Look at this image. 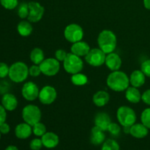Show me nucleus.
<instances>
[{
	"instance_id": "obj_1",
	"label": "nucleus",
	"mask_w": 150,
	"mask_h": 150,
	"mask_svg": "<svg viewBox=\"0 0 150 150\" xmlns=\"http://www.w3.org/2000/svg\"><path fill=\"white\" fill-rule=\"evenodd\" d=\"M106 83L112 91L121 92L130 86V79L124 72L120 70L112 71L107 77Z\"/></svg>"
},
{
	"instance_id": "obj_2",
	"label": "nucleus",
	"mask_w": 150,
	"mask_h": 150,
	"mask_svg": "<svg viewBox=\"0 0 150 150\" xmlns=\"http://www.w3.org/2000/svg\"><path fill=\"white\" fill-rule=\"evenodd\" d=\"M117 44V36L112 31L105 29L98 35V45L105 54L114 52Z\"/></svg>"
},
{
	"instance_id": "obj_3",
	"label": "nucleus",
	"mask_w": 150,
	"mask_h": 150,
	"mask_svg": "<svg viewBox=\"0 0 150 150\" xmlns=\"http://www.w3.org/2000/svg\"><path fill=\"white\" fill-rule=\"evenodd\" d=\"M29 67L23 62H16L10 67L8 76L14 83H22L29 76Z\"/></svg>"
},
{
	"instance_id": "obj_4",
	"label": "nucleus",
	"mask_w": 150,
	"mask_h": 150,
	"mask_svg": "<svg viewBox=\"0 0 150 150\" xmlns=\"http://www.w3.org/2000/svg\"><path fill=\"white\" fill-rule=\"evenodd\" d=\"M117 118L120 125L122 127H131L136 123L137 116L133 108L122 105L117 109Z\"/></svg>"
},
{
	"instance_id": "obj_5",
	"label": "nucleus",
	"mask_w": 150,
	"mask_h": 150,
	"mask_svg": "<svg viewBox=\"0 0 150 150\" xmlns=\"http://www.w3.org/2000/svg\"><path fill=\"white\" fill-rule=\"evenodd\" d=\"M64 70L69 74H76L81 73L83 68V62L81 57L76 56L73 53H68L65 59L63 62Z\"/></svg>"
},
{
	"instance_id": "obj_6",
	"label": "nucleus",
	"mask_w": 150,
	"mask_h": 150,
	"mask_svg": "<svg viewBox=\"0 0 150 150\" xmlns=\"http://www.w3.org/2000/svg\"><path fill=\"white\" fill-rule=\"evenodd\" d=\"M42 113L39 107L33 104H29L26 105L22 110V119L24 122L30 125L31 126L35 125L36 123L41 120Z\"/></svg>"
},
{
	"instance_id": "obj_7",
	"label": "nucleus",
	"mask_w": 150,
	"mask_h": 150,
	"mask_svg": "<svg viewBox=\"0 0 150 150\" xmlns=\"http://www.w3.org/2000/svg\"><path fill=\"white\" fill-rule=\"evenodd\" d=\"M84 35L81 26L76 23H70L67 25L64 30V37L68 42L71 43L82 40Z\"/></svg>"
},
{
	"instance_id": "obj_8",
	"label": "nucleus",
	"mask_w": 150,
	"mask_h": 150,
	"mask_svg": "<svg viewBox=\"0 0 150 150\" xmlns=\"http://www.w3.org/2000/svg\"><path fill=\"white\" fill-rule=\"evenodd\" d=\"M39 65L41 73L48 77L56 76L60 70V63L56 58L45 59Z\"/></svg>"
},
{
	"instance_id": "obj_9",
	"label": "nucleus",
	"mask_w": 150,
	"mask_h": 150,
	"mask_svg": "<svg viewBox=\"0 0 150 150\" xmlns=\"http://www.w3.org/2000/svg\"><path fill=\"white\" fill-rule=\"evenodd\" d=\"M84 58L89 65L92 67H100L105 64L106 54L99 48H93L89 51Z\"/></svg>"
},
{
	"instance_id": "obj_10",
	"label": "nucleus",
	"mask_w": 150,
	"mask_h": 150,
	"mask_svg": "<svg viewBox=\"0 0 150 150\" xmlns=\"http://www.w3.org/2000/svg\"><path fill=\"white\" fill-rule=\"evenodd\" d=\"M57 98V92L55 88L50 85L43 86L40 90L39 99L40 102L43 105H51Z\"/></svg>"
},
{
	"instance_id": "obj_11",
	"label": "nucleus",
	"mask_w": 150,
	"mask_h": 150,
	"mask_svg": "<svg viewBox=\"0 0 150 150\" xmlns=\"http://www.w3.org/2000/svg\"><path fill=\"white\" fill-rule=\"evenodd\" d=\"M29 13L27 19L31 23H38L43 17L45 9L37 1H29Z\"/></svg>"
},
{
	"instance_id": "obj_12",
	"label": "nucleus",
	"mask_w": 150,
	"mask_h": 150,
	"mask_svg": "<svg viewBox=\"0 0 150 150\" xmlns=\"http://www.w3.org/2000/svg\"><path fill=\"white\" fill-rule=\"evenodd\" d=\"M40 89L38 85L32 81H27L21 89V95L27 101H34L38 98Z\"/></svg>"
},
{
	"instance_id": "obj_13",
	"label": "nucleus",
	"mask_w": 150,
	"mask_h": 150,
	"mask_svg": "<svg viewBox=\"0 0 150 150\" xmlns=\"http://www.w3.org/2000/svg\"><path fill=\"white\" fill-rule=\"evenodd\" d=\"M105 64L111 71H117L121 68L122 61L121 57L117 53L112 52L106 54Z\"/></svg>"
},
{
	"instance_id": "obj_14",
	"label": "nucleus",
	"mask_w": 150,
	"mask_h": 150,
	"mask_svg": "<svg viewBox=\"0 0 150 150\" xmlns=\"http://www.w3.org/2000/svg\"><path fill=\"white\" fill-rule=\"evenodd\" d=\"M90 50L91 48L89 44L82 40L73 43V45H71V48H70L71 53L80 57H86Z\"/></svg>"
},
{
	"instance_id": "obj_15",
	"label": "nucleus",
	"mask_w": 150,
	"mask_h": 150,
	"mask_svg": "<svg viewBox=\"0 0 150 150\" xmlns=\"http://www.w3.org/2000/svg\"><path fill=\"white\" fill-rule=\"evenodd\" d=\"M42 145L48 149H53L58 146L59 143V136L53 132H46L41 137Z\"/></svg>"
},
{
	"instance_id": "obj_16",
	"label": "nucleus",
	"mask_w": 150,
	"mask_h": 150,
	"mask_svg": "<svg viewBox=\"0 0 150 150\" xmlns=\"http://www.w3.org/2000/svg\"><path fill=\"white\" fill-rule=\"evenodd\" d=\"M1 105L6 111H13L18 107V100L13 94L6 93L1 98Z\"/></svg>"
},
{
	"instance_id": "obj_17",
	"label": "nucleus",
	"mask_w": 150,
	"mask_h": 150,
	"mask_svg": "<svg viewBox=\"0 0 150 150\" xmlns=\"http://www.w3.org/2000/svg\"><path fill=\"white\" fill-rule=\"evenodd\" d=\"M32 126L26 122L20 123L15 128V134L19 139H26L32 135Z\"/></svg>"
},
{
	"instance_id": "obj_18",
	"label": "nucleus",
	"mask_w": 150,
	"mask_h": 150,
	"mask_svg": "<svg viewBox=\"0 0 150 150\" xmlns=\"http://www.w3.org/2000/svg\"><path fill=\"white\" fill-rule=\"evenodd\" d=\"M111 123V117L107 113L99 112L95 117V125L101 130L106 131L109 125Z\"/></svg>"
},
{
	"instance_id": "obj_19",
	"label": "nucleus",
	"mask_w": 150,
	"mask_h": 150,
	"mask_svg": "<svg viewBox=\"0 0 150 150\" xmlns=\"http://www.w3.org/2000/svg\"><path fill=\"white\" fill-rule=\"evenodd\" d=\"M129 79L130 84L136 88L142 87L146 82V76L141 70H136L132 72Z\"/></svg>"
},
{
	"instance_id": "obj_20",
	"label": "nucleus",
	"mask_w": 150,
	"mask_h": 150,
	"mask_svg": "<svg viewBox=\"0 0 150 150\" xmlns=\"http://www.w3.org/2000/svg\"><path fill=\"white\" fill-rule=\"evenodd\" d=\"M149 133V129L142 123H135L130 127V134L136 139H144Z\"/></svg>"
},
{
	"instance_id": "obj_21",
	"label": "nucleus",
	"mask_w": 150,
	"mask_h": 150,
	"mask_svg": "<svg viewBox=\"0 0 150 150\" xmlns=\"http://www.w3.org/2000/svg\"><path fill=\"white\" fill-rule=\"evenodd\" d=\"M105 135L104 133V130L95 126L91 130L90 134V142L91 143L95 146H98L103 144L105 142Z\"/></svg>"
},
{
	"instance_id": "obj_22",
	"label": "nucleus",
	"mask_w": 150,
	"mask_h": 150,
	"mask_svg": "<svg viewBox=\"0 0 150 150\" xmlns=\"http://www.w3.org/2000/svg\"><path fill=\"white\" fill-rule=\"evenodd\" d=\"M110 100V95L104 90H100L95 92L92 98L94 104L98 107H103L108 103Z\"/></svg>"
},
{
	"instance_id": "obj_23",
	"label": "nucleus",
	"mask_w": 150,
	"mask_h": 150,
	"mask_svg": "<svg viewBox=\"0 0 150 150\" xmlns=\"http://www.w3.org/2000/svg\"><path fill=\"white\" fill-rule=\"evenodd\" d=\"M125 98L131 103H139L142 100V94L139 90V88L129 86L125 90Z\"/></svg>"
},
{
	"instance_id": "obj_24",
	"label": "nucleus",
	"mask_w": 150,
	"mask_h": 150,
	"mask_svg": "<svg viewBox=\"0 0 150 150\" xmlns=\"http://www.w3.org/2000/svg\"><path fill=\"white\" fill-rule=\"evenodd\" d=\"M17 31L22 37H28L33 32V27L29 21L22 20L17 25Z\"/></svg>"
},
{
	"instance_id": "obj_25",
	"label": "nucleus",
	"mask_w": 150,
	"mask_h": 150,
	"mask_svg": "<svg viewBox=\"0 0 150 150\" xmlns=\"http://www.w3.org/2000/svg\"><path fill=\"white\" fill-rule=\"evenodd\" d=\"M45 59V54L43 51L40 48H35L30 53V60L34 64L39 65Z\"/></svg>"
},
{
	"instance_id": "obj_26",
	"label": "nucleus",
	"mask_w": 150,
	"mask_h": 150,
	"mask_svg": "<svg viewBox=\"0 0 150 150\" xmlns=\"http://www.w3.org/2000/svg\"><path fill=\"white\" fill-rule=\"evenodd\" d=\"M71 82L75 86H83L88 82V78L83 73H78L72 75Z\"/></svg>"
},
{
	"instance_id": "obj_27",
	"label": "nucleus",
	"mask_w": 150,
	"mask_h": 150,
	"mask_svg": "<svg viewBox=\"0 0 150 150\" xmlns=\"http://www.w3.org/2000/svg\"><path fill=\"white\" fill-rule=\"evenodd\" d=\"M29 13V4L28 3L22 2L21 3L18 7V16L21 19L27 18Z\"/></svg>"
},
{
	"instance_id": "obj_28",
	"label": "nucleus",
	"mask_w": 150,
	"mask_h": 150,
	"mask_svg": "<svg viewBox=\"0 0 150 150\" xmlns=\"http://www.w3.org/2000/svg\"><path fill=\"white\" fill-rule=\"evenodd\" d=\"M101 150H120V145L114 139H107L103 144Z\"/></svg>"
},
{
	"instance_id": "obj_29",
	"label": "nucleus",
	"mask_w": 150,
	"mask_h": 150,
	"mask_svg": "<svg viewBox=\"0 0 150 150\" xmlns=\"http://www.w3.org/2000/svg\"><path fill=\"white\" fill-rule=\"evenodd\" d=\"M46 132V127L43 123L40 122L36 123L35 125L32 126V133L36 136L42 137Z\"/></svg>"
},
{
	"instance_id": "obj_30",
	"label": "nucleus",
	"mask_w": 150,
	"mask_h": 150,
	"mask_svg": "<svg viewBox=\"0 0 150 150\" xmlns=\"http://www.w3.org/2000/svg\"><path fill=\"white\" fill-rule=\"evenodd\" d=\"M141 121L144 126L150 129V108H146L141 114Z\"/></svg>"
},
{
	"instance_id": "obj_31",
	"label": "nucleus",
	"mask_w": 150,
	"mask_h": 150,
	"mask_svg": "<svg viewBox=\"0 0 150 150\" xmlns=\"http://www.w3.org/2000/svg\"><path fill=\"white\" fill-rule=\"evenodd\" d=\"M0 4L7 10H13L18 5V0H0Z\"/></svg>"
},
{
	"instance_id": "obj_32",
	"label": "nucleus",
	"mask_w": 150,
	"mask_h": 150,
	"mask_svg": "<svg viewBox=\"0 0 150 150\" xmlns=\"http://www.w3.org/2000/svg\"><path fill=\"white\" fill-rule=\"evenodd\" d=\"M108 130L112 136H117L120 135L121 132V127L118 124L115 122H111L108 127Z\"/></svg>"
},
{
	"instance_id": "obj_33",
	"label": "nucleus",
	"mask_w": 150,
	"mask_h": 150,
	"mask_svg": "<svg viewBox=\"0 0 150 150\" xmlns=\"http://www.w3.org/2000/svg\"><path fill=\"white\" fill-rule=\"evenodd\" d=\"M29 76H32V77H38L42 73L40 65L33 64V65H32L29 68Z\"/></svg>"
},
{
	"instance_id": "obj_34",
	"label": "nucleus",
	"mask_w": 150,
	"mask_h": 150,
	"mask_svg": "<svg viewBox=\"0 0 150 150\" xmlns=\"http://www.w3.org/2000/svg\"><path fill=\"white\" fill-rule=\"evenodd\" d=\"M141 70L144 73L146 77L150 78V59L142 62L141 65Z\"/></svg>"
},
{
	"instance_id": "obj_35",
	"label": "nucleus",
	"mask_w": 150,
	"mask_h": 150,
	"mask_svg": "<svg viewBox=\"0 0 150 150\" xmlns=\"http://www.w3.org/2000/svg\"><path fill=\"white\" fill-rule=\"evenodd\" d=\"M42 140L40 139H34L31 141L30 144V149L32 150H40L42 148Z\"/></svg>"
},
{
	"instance_id": "obj_36",
	"label": "nucleus",
	"mask_w": 150,
	"mask_h": 150,
	"mask_svg": "<svg viewBox=\"0 0 150 150\" xmlns=\"http://www.w3.org/2000/svg\"><path fill=\"white\" fill-rule=\"evenodd\" d=\"M10 67H8L6 63L0 62V79H4V78L8 76Z\"/></svg>"
},
{
	"instance_id": "obj_37",
	"label": "nucleus",
	"mask_w": 150,
	"mask_h": 150,
	"mask_svg": "<svg viewBox=\"0 0 150 150\" xmlns=\"http://www.w3.org/2000/svg\"><path fill=\"white\" fill-rule=\"evenodd\" d=\"M68 53L66 52L65 50L63 49H58L55 52V58L58 60L59 62H64L65 59L66 57H67Z\"/></svg>"
},
{
	"instance_id": "obj_38",
	"label": "nucleus",
	"mask_w": 150,
	"mask_h": 150,
	"mask_svg": "<svg viewBox=\"0 0 150 150\" xmlns=\"http://www.w3.org/2000/svg\"><path fill=\"white\" fill-rule=\"evenodd\" d=\"M142 100L146 105H150V89H146L142 95Z\"/></svg>"
},
{
	"instance_id": "obj_39",
	"label": "nucleus",
	"mask_w": 150,
	"mask_h": 150,
	"mask_svg": "<svg viewBox=\"0 0 150 150\" xmlns=\"http://www.w3.org/2000/svg\"><path fill=\"white\" fill-rule=\"evenodd\" d=\"M6 119H7V111L2 106V105H0V125L5 122Z\"/></svg>"
},
{
	"instance_id": "obj_40",
	"label": "nucleus",
	"mask_w": 150,
	"mask_h": 150,
	"mask_svg": "<svg viewBox=\"0 0 150 150\" xmlns=\"http://www.w3.org/2000/svg\"><path fill=\"white\" fill-rule=\"evenodd\" d=\"M10 130V127L7 123L4 122L3 124H1V125H0V132H1V134H7V133H9Z\"/></svg>"
},
{
	"instance_id": "obj_41",
	"label": "nucleus",
	"mask_w": 150,
	"mask_h": 150,
	"mask_svg": "<svg viewBox=\"0 0 150 150\" xmlns=\"http://www.w3.org/2000/svg\"><path fill=\"white\" fill-rule=\"evenodd\" d=\"M143 3L145 8L150 10V0H144Z\"/></svg>"
},
{
	"instance_id": "obj_42",
	"label": "nucleus",
	"mask_w": 150,
	"mask_h": 150,
	"mask_svg": "<svg viewBox=\"0 0 150 150\" xmlns=\"http://www.w3.org/2000/svg\"><path fill=\"white\" fill-rule=\"evenodd\" d=\"M5 150H18V149L16 146H14V145H10V146H8L6 148Z\"/></svg>"
},
{
	"instance_id": "obj_43",
	"label": "nucleus",
	"mask_w": 150,
	"mask_h": 150,
	"mask_svg": "<svg viewBox=\"0 0 150 150\" xmlns=\"http://www.w3.org/2000/svg\"><path fill=\"white\" fill-rule=\"evenodd\" d=\"M124 127V132L125 133H130V127Z\"/></svg>"
},
{
	"instance_id": "obj_44",
	"label": "nucleus",
	"mask_w": 150,
	"mask_h": 150,
	"mask_svg": "<svg viewBox=\"0 0 150 150\" xmlns=\"http://www.w3.org/2000/svg\"><path fill=\"white\" fill-rule=\"evenodd\" d=\"M1 132H0V139H1Z\"/></svg>"
}]
</instances>
